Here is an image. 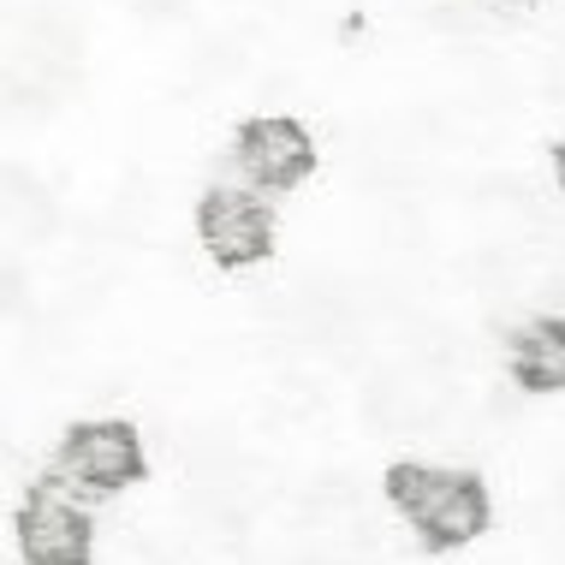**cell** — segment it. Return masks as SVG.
Segmentation results:
<instances>
[{"instance_id": "52a82bcc", "label": "cell", "mask_w": 565, "mask_h": 565, "mask_svg": "<svg viewBox=\"0 0 565 565\" xmlns=\"http://www.w3.org/2000/svg\"><path fill=\"white\" fill-rule=\"evenodd\" d=\"M512 375L530 393H565V322L559 316H530L512 328Z\"/></svg>"}, {"instance_id": "30bf717a", "label": "cell", "mask_w": 565, "mask_h": 565, "mask_svg": "<svg viewBox=\"0 0 565 565\" xmlns=\"http://www.w3.org/2000/svg\"><path fill=\"white\" fill-rule=\"evenodd\" d=\"M143 12H167V7H179V0H137Z\"/></svg>"}, {"instance_id": "277c9868", "label": "cell", "mask_w": 565, "mask_h": 565, "mask_svg": "<svg viewBox=\"0 0 565 565\" xmlns=\"http://www.w3.org/2000/svg\"><path fill=\"white\" fill-rule=\"evenodd\" d=\"M137 470H143V440L131 435V423H78L60 447V477L84 494H114L137 482Z\"/></svg>"}, {"instance_id": "3957f363", "label": "cell", "mask_w": 565, "mask_h": 565, "mask_svg": "<svg viewBox=\"0 0 565 565\" xmlns=\"http://www.w3.org/2000/svg\"><path fill=\"white\" fill-rule=\"evenodd\" d=\"M84 488H72L66 477L42 482L19 512V547L36 565H78L89 554V512H84Z\"/></svg>"}, {"instance_id": "7a4b0ae2", "label": "cell", "mask_w": 565, "mask_h": 565, "mask_svg": "<svg viewBox=\"0 0 565 565\" xmlns=\"http://www.w3.org/2000/svg\"><path fill=\"white\" fill-rule=\"evenodd\" d=\"M268 191L244 185V179H226L203 196V209H196V233L203 244L221 256L226 268H244V263H263L268 244H274V221H268Z\"/></svg>"}, {"instance_id": "6da1fadb", "label": "cell", "mask_w": 565, "mask_h": 565, "mask_svg": "<svg viewBox=\"0 0 565 565\" xmlns=\"http://www.w3.org/2000/svg\"><path fill=\"white\" fill-rule=\"evenodd\" d=\"M393 507L435 547H465L488 524L482 482L465 477V470H447V465H399L393 470Z\"/></svg>"}, {"instance_id": "9c48e42d", "label": "cell", "mask_w": 565, "mask_h": 565, "mask_svg": "<svg viewBox=\"0 0 565 565\" xmlns=\"http://www.w3.org/2000/svg\"><path fill=\"white\" fill-rule=\"evenodd\" d=\"M477 7L488 12V19H512V12H524L530 0H477Z\"/></svg>"}, {"instance_id": "ba28073f", "label": "cell", "mask_w": 565, "mask_h": 565, "mask_svg": "<svg viewBox=\"0 0 565 565\" xmlns=\"http://www.w3.org/2000/svg\"><path fill=\"white\" fill-rule=\"evenodd\" d=\"M7 226H12V238H42V233L54 226L49 191L30 185L24 173H12V179H7Z\"/></svg>"}, {"instance_id": "8992f818", "label": "cell", "mask_w": 565, "mask_h": 565, "mask_svg": "<svg viewBox=\"0 0 565 565\" xmlns=\"http://www.w3.org/2000/svg\"><path fill=\"white\" fill-rule=\"evenodd\" d=\"M447 387L429 375V370H393L370 387V417L375 429L387 435H423V429H440L447 417Z\"/></svg>"}, {"instance_id": "5b68a950", "label": "cell", "mask_w": 565, "mask_h": 565, "mask_svg": "<svg viewBox=\"0 0 565 565\" xmlns=\"http://www.w3.org/2000/svg\"><path fill=\"white\" fill-rule=\"evenodd\" d=\"M316 167V149L310 137H303V126H292V119H250V126L238 131V149H233V179H244V185L256 191H292L303 173Z\"/></svg>"}]
</instances>
